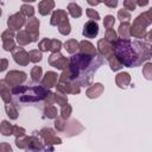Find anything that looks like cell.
Instances as JSON below:
<instances>
[{"label": "cell", "instance_id": "d4e9b609", "mask_svg": "<svg viewBox=\"0 0 152 152\" xmlns=\"http://www.w3.org/2000/svg\"><path fill=\"white\" fill-rule=\"evenodd\" d=\"M20 10H21V12H20L21 14H25L26 17H32V18H33V14H34V8H33L32 6L24 4V5H21Z\"/></svg>", "mask_w": 152, "mask_h": 152}, {"label": "cell", "instance_id": "7402d4cb", "mask_svg": "<svg viewBox=\"0 0 152 152\" xmlns=\"http://www.w3.org/2000/svg\"><path fill=\"white\" fill-rule=\"evenodd\" d=\"M150 23H151V21L148 20V18L146 17V14L142 13V14H140V15H138V17L135 18L133 25H135V26H140V27H146Z\"/></svg>", "mask_w": 152, "mask_h": 152}, {"label": "cell", "instance_id": "603a6c76", "mask_svg": "<svg viewBox=\"0 0 152 152\" xmlns=\"http://www.w3.org/2000/svg\"><path fill=\"white\" fill-rule=\"evenodd\" d=\"M131 34L134 36L135 38H145V36H146L145 27H140V26L133 25L132 28H131Z\"/></svg>", "mask_w": 152, "mask_h": 152}, {"label": "cell", "instance_id": "44dd1931", "mask_svg": "<svg viewBox=\"0 0 152 152\" xmlns=\"http://www.w3.org/2000/svg\"><path fill=\"white\" fill-rule=\"evenodd\" d=\"M5 80H2L1 82H0V84H1V97H2V100H4V102H6V103H8L10 101H11V91H10V87L7 88L6 86H5Z\"/></svg>", "mask_w": 152, "mask_h": 152}, {"label": "cell", "instance_id": "5b68a950", "mask_svg": "<svg viewBox=\"0 0 152 152\" xmlns=\"http://www.w3.org/2000/svg\"><path fill=\"white\" fill-rule=\"evenodd\" d=\"M83 36L86 38H95L99 33V25L95 20H89L83 26Z\"/></svg>", "mask_w": 152, "mask_h": 152}, {"label": "cell", "instance_id": "e0dca14e", "mask_svg": "<svg viewBox=\"0 0 152 152\" xmlns=\"http://www.w3.org/2000/svg\"><path fill=\"white\" fill-rule=\"evenodd\" d=\"M78 46H80L82 53H86V55H97L95 48H94L89 42H84V40H83V42H81V43L78 44Z\"/></svg>", "mask_w": 152, "mask_h": 152}, {"label": "cell", "instance_id": "836d02e7", "mask_svg": "<svg viewBox=\"0 0 152 152\" xmlns=\"http://www.w3.org/2000/svg\"><path fill=\"white\" fill-rule=\"evenodd\" d=\"M114 23H115V19H114V17H113V15H106V17H104L103 25H104V27H106L107 30L112 28V27H113V25H114Z\"/></svg>", "mask_w": 152, "mask_h": 152}, {"label": "cell", "instance_id": "cb8c5ba5", "mask_svg": "<svg viewBox=\"0 0 152 152\" xmlns=\"http://www.w3.org/2000/svg\"><path fill=\"white\" fill-rule=\"evenodd\" d=\"M78 48V43L75 39H70L64 44V49L69 52V53H74Z\"/></svg>", "mask_w": 152, "mask_h": 152}, {"label": "cell", "instance_id": "30bf717a", "mask_svg": "<svg viewBox=\"0 0 152 152\" xmlns=\"http://www.w3.org/2000/svg\"><path fill=\"white\" fill-rule=\"evenodd\" d=\"M13 31H10V28L7 31H5L1 36L2 38V42H4V50L6 51H11V50H14L15 48V44H14V40H13Z\"/></svg>", "mask_w": 152, "mask_h": 152}, {"label": "cell", "instance_id": "c3c4849f", "mask_svg": "<svg viewBox=\"0 0 152 152\" xmlns=\"http://www.w3.org/2000/svg\"><path fill=\"white\" fill-rule=\"evenodd\" d=\"M137 4H138L139 6H146V5L148 4V1H138Z\"/></svg>", "mask_w": 152, "mask_h": 152}, {"label": "cell", "instance_id": "83f0119b", "mask_svg": "<svg viewBox=\"0 0 152 152\" xmlns=\"http://www.w3.org/2000/svg\"><path fill=\"white\" fill-rule=\"evenodd\" d=\"M107 42H109V43H115L116 40H118V37H116V33H115V31L113 30V28H109V30H107L106 31V38H104Z\"/></svg>", "mask_w": 152, "mask_h": 152}, {"label": "cell", "instance_id": "5bb4252c", "mask_svg": "<svg viewBox=\"0 0 152 152\" xmlns=\"http://www.w3.org/2000/svg\"><path fill=\"white\" fill-rule=\"evenodd\" d=\"M57 74L53 72V71H48L44 76V80H43V86L48 87V88H51L56 84V81H57Z\"/></svg>", "mask_w": 152, "mask_h": 152}, {"label": "cell", "instance_id": "ee69618b", "mask_svg": "<svg viewBox=\"0 0 152 152\" xmlns=\"http://www.w3.org/2000/svg\"><path fill=\"white\" fill-rule=\"evenodd\" d=\"M63 121L61 120V119H56V121H55V126H56V128L57 129H59V131H63Z\"/></svg>", "mask_w": 152, "mask_h": 152}, {"label": "cell", "instance_id": "f35d334b", "mask_svg": "<svg viewBox=\"0 0 152 152\" xmlns=\"http://www.w3.org/2000/svg\"><path fill=\"white\" fill-rule=\"evenodd\" d=\"M61 46H62V43H61L59 40H57V39H51V51H53V53H55V52H58L59 49H61Z\"/></svg>", "mask_w": 152, "mask_h": 152}, {"label": "cell", "instance_id": "7dc6e473", "mask_svg": "<svg viewBox=\"0 0 152 152\" xmlns=\"http://www.w3.org/2000/svg\"><path fill=\"white\" fill-rule=\"evenodd\" d=\"M145 14H146V17L148 18V20L152 21V8H150L147 12H145Z\"/></svg>", "mask_w": 152, "mask_h": 152}, {"label": "cell", "instance_id": "60d3db41", "mask_svg": "<svg viewBox=\"0 0 152 152\" xmlns=\"http://www.w3.org/2000/svg\"><path fill=\"white\" fill-rule=\"evenodd\" d=\"M70 113H71V107L69 104H66V107L63 106V108H62V116L64 119H68L70 116Z\"/></svg>", "mask_w": 152, "mask_h": 152}, {"label": "cell", "instance_id": "277c9868", "mask_svg": "<svg viewBox=\"0 0 152 152\" xmlns=\"http://www.w3.org/2000/svg\"><path fill=\"white\" fill-rule=\"evenodd\" d=\"M24 24H25V18H24V15L21 13H15V14L8 17L7 25L11 28V31L19 30Z\"/></svg>", "mask_w": 152, "mask_h": 152}, {"label": "cell", "instance_id": "d590c367", "mask_svg": "<svg viewBox=\"0 0 152 152\" xmlns=\"http://www.w3.org/2000/svg\"><path fill=\"white\" fill-rule=\"evenodd\" d=\"M45 116L52 119V118H56L57 116V109L52 106H48V108H45Z\"/></svg>", "mask_w": 152, "mask_h": 152}, {"label": "cell", "instance_id": "6da1fadb", "mask_svg": "<svg viewBox=\"0 0 152 152\" xmlns=\"http://www.w3.org/2000/svg\"><path fill=\"white\" fill-rule=\"evenodd\" d=\"M113 46L115 57L126 66H137L151 57L150 46L145 42L118 39Z\"/></svg>", "mask_w": 152, "mask_h": 152}, {"label": "cell", "instance_id": "bcb514c9", "mask_svg": "<svg viewBox=\"0 0 152 152\" xmlns=\"http://www.w3.org/2000/svg\"><path fill=\"white\" fill-rule=\"evenodd\" d=\"M6 68H7V59L2 58V59H1V69H0V70H1V71H4Z\"/></svg>", "mask_w": 152, "mask_h": 152}, {"label": "cell", "instance_id": "f1b7e54d", "mask_svg": "<svg viewBox=\"0 0 152 152\" xmlns=\"http://www.w3.org/2000/svg\"><path fill=\"white\" fill-rule=\"evenodd\" d=\"M58 31L62 34H64V36L69 34L70 33V24H69V20H65L64 23H62L61 25H58Z\"/></svg>", "mask_w": 152, "mask_h": 152}, {"label": "cell", "instance_id": "681fc988", "mask_svg": "<svg viewBox=\"0 0 152 152\" xmlns=\"http://www.w3.org/2000/svg\"><path fill=\"white\" fill-rule=\"evenodd\" d=\"M147 37H148V40L150 42H152V30L148 32V34H147Z\"/></svg>", "mask_w": 152, "mask_h": 152}, {"label": "cell", "instance_id": "d6986e66", "mask_svg": "<svg viewBox=\"0 0 152 152\" xmlns=\"http://www.w3.org/2000/svg\"><path fill=\"white\" fill-rule=\"evenodd\" d=\"M119 34H120L121 39H128L129 38L131 28H129L128 23H121V25L119 26Z\"/></svg>", "mask_w": 152, "mask_h": 152}, {"label": "cell", "instance_id": "9c48e42d", "mask_svg": "<svg viewBox=\"0 0 152 152\" xmlns=\"http://www.w3.org/2000/svg\"><path fill=\"white\" fill-rule=\"evenodd\" d=\"M97 46H99V51H100V53H101L102 56H104L106 58L109 59L112 56H114V49H113V46L110 45V43L107 42L106 39H101V40H99Z\"/></svg>", "mask_w": 152, "mask_h": 152}, {"label": "cell", "instance_id": "7bdbcfd3", "mask_svg": "<svg viewBox=\"0 0 152 152\" xmlns=\"http://www.w3.org/2000/svg\"><path fill=\"white\" fill-rule=\"evenodd\" d=\"M1 152H12V148H11V146L8 144L2 142L1 144Z\"/></svg>", "mask_w": 152, "mask_h": 152}, {"label": "cell", "instance_id": "7a4b0ae2", "mask_svg": "<svg viewBox=\"0 0 152 152\" xmlns=\"http://www.w3.org/2000/svg\"><path fill=\"white\" fill-rule=\"evenodd\" d=\"M71 76L72 78L78 77V81L82 86L90 84L93 80L94 71L97 70V68L102 64V59L99 55H86V53H78L71 57Z\"/></svg>", "mask_w": 152, "mask_h": 152}, {"label": "cell", "instance_id": "4dcf8cb0", "mask_svg": "<svg viewBox=\"0 0 152 152\" xmlns=\"http://www.w3.org/2000/svg\"><path fill=\"white\" fill-rule=\"evenodd\" d=\"M118 18L124 23H128V20L131 19V14H129V12L127 11V10H120L119 11V13H118Z\"/></svg>", "mask_w": 152, "mask_h": 152}, {"label": "cell", "instance_id": "4316f807", "mask_svg": "<svg viewBox=\"0 0 152 152\" xmlns=\"http://www.w3.org/2000/svg\"><path fill=\"white\" fill-rule=\"evenodd\" d=\"M31 77H32V81H34V82L40 81V77H42V68L40 66H34L31 70Z\"/></svg>", "mask_w": 152, "mask_h": 152}, {"label": "cell", "instance_id": "d6a6232c", "mask_svg": "<svg viewBox=\"0 0 152 152\" xmlns=\"http://www.w3.org/2000/svg\"><path fill=\"white\" fill-rule=\"evenodd\" d=\"M142 74H144V76H145L146 80H152V63H147L144 66Z\"/></svg>", "mask_w": 152, "mask_h": 152}, {"label": "cell", "instance_id": "ac0fdd59", "mask_svg": "<svg viewBox=\"0 0 152 152\" xmlns=\"http://www.w3.org/2000/svg\"><path fill=\"white\" fill-rule=\"evenodd\" d=\"M68 11H69L70 15L74 17V18H78V17L82 15V10H81V7H80L77 4H75V2H70V4L68 5Z\"/></svg>", "mask_w": 152, "mask_h": 152}, {"label": "cell", "instance_id": "b9f144b4", "mask_svg": "<svg viewBox=\"0 0 152 152\" xmlns=\"http://www.w3.org/2000/svg\"><path fill=\"white\" fill-rule=\"evenodd\" d=\"M15 134V138H23L25 135V129L21 128V127H18V126H14V132Z\"/></svg>", "mask_w": 152, "mask_h": 152}, {"label": "cell", "instance_id": "8d00e7d4", "mask_svg": "<svg viewBox=\"0 0 152 152\" xmlns=\"http://www.w3.org/2000/svg\"><path fill=\"white\" fill-rule=\"evenodd\" d=\"M124 7H125V10L134 11L135 7H137V2L133 1V0H125V1H124Z\"/></svg>", "mask_w": 152, "mask_h": 152}, {"label": "cell", "instance_id": "8992f818", "mask_svg": "<svg viewBox=\"0 0 152 152\" xmlns=\"http://www.w3.org/2000/svg\"><path fill=\"white\" fill-rule=\"evenodd\" d=\"M49 63L57 69H65L68 66V59L65 57H63L59 52L52 53L49 58Z\"/></svg>", "mask_w": 152, "mask_h": 152}, {"label": "cell", "instance_id": "74e56055", "mask_svg": "<svg viewBox=\"0 0 152 152\" xmlns=\"http://www.w3.org/2000/svg\"><path fill=\"white\" fill-rule=\"evenodd\" d=\"M55 100L57 101V103L58 104H61V106H64V104H66V96L64 95V94H55Z\"/></svg>", "mask_w": 152, "mask_h": 152}, {"label": "cell", "instance_id": "ba28073f", "mask_svg": "<svg viewBox=\"0 0 152 152\" xmlns=\"http://www.w3.org/2000/svg\"><path fill=\"white\" fill-rule=\"evenodd\" d=\"M39 20L36 19V18H31L28 19L27 24H26V31L28 32V34L31 36L32 40L36 42L38 39V34H39Z\"/></svg>", "mask_w": 152, "mask_h": 152}, {"label": "cell", "instance_id": "2e32d148", "mask_svg": "<svg viewBox=\"0 0 152 152\" xmlns=\"http://www.w3.org/2000/svg\"><path fill=\"white\" fill-rule=\"evenodd\" d=\"M17 42L20 45H27L33 40H32V38H31V36L28 34L27 31H19L18 34H17Z\"/></svg>", "mask_w": 152, "mask_h": 152}, {"label": "cell", "instance_id": "3957f363", "mask_svg": "<svg viewBox=\"0 0 152 152\" xmlns=\"http://www.w3.org/2000/svg\"><path fill=\"white\" fill-rule=\"evenodd\" d=\"M26 80V74L23 72V71H10L7 75H6V78H5V82L15 88V87H19V84L21 82H24Z\"/></svg>", "mask_w": 152, "mask_h": 152}, {"label": "cell", "instance_id": "8fae6325", "mask_svg": "<svg viewBox=\"0 0 152 152\" xmlns=\"http://www.w3.org/2000/svg\"><path fill=\"white\" fill-rule=\"evenodd\" d=\"M65 20H68V15H66V12L63 11V10H57L53 12L52 17H51V25L56 26V25H61L62 23H64Z\"/></svg>", "mask_w": 152, "mask_h": 152}, {"label": "cell", "instance_id": "e575fe53", "mask_svg": "<svg viewBox=\"0 0 152 152\" xmlns=\"http://www.w3.org/2000/svg\"><path fill=\"white\" fill-rule=\"evenodd\" d=\"M39 49L42 51H48V50H51V39H43L40 43H39Z\"/></svg>", "mask_w": 152, "mask_h": 152}, {"label": "cell", "instance_id": "1f68e13d", "mask_svg": "<svg viewBox=\"0 0 152 152\" xmlns=\"http://www.w3.org/2000/svg\"><path fill=\"white\" fill-rule=\"evenodd\" d=\"M5 109H6L7 115H8L11 119H17V118H18V112L15 110V108H14L12 104H6V106H5Z\"/></svg>", "mask_w": 152, "mask_h": 152}, {"label": "cell", "instance_id": "7c38bea8", "mask_svg": "<svg viewBox=\"0 0 152 152\" xmlns=\"http://www.w3.org/2000/svg\"><path fill=\"white\" fill-rule=\"evenodd\" d=\"M55 7V2L53 1H50V0H44V1H40L39 5H38V11L42 15H48L51 10H53Z\"/></svg>", "mask_w": 152, "mask_h": 152}, {"label": "cell", "instance_id": "52a82bcc", "mask_svg": "<svg viewBox=\"0 0 152 152\" xmlns=\"http://www.w3.org/2000/svg\"><path fill=\"white\" fill-rule=\"evenodd\" d=\"M12 55H13L14 61H15L18 64H20V65H27L28 62H30V58H28L30 56H28V53H27L23 48H15V49L13 50Z\"/></svg>", "mask_w": 152, "mask_h": 152}, {"label": "cell", "instance_id": "9a60e30c", "mask_svg": "<svg viewBox=\"0 0 152 152\" xmlns=\"http://www.w3.org/2000/svg\"><path fill=\"white\" fill-rule=\"evenodd\" d=\"M129 81H131V77L127 72H120L116 76V84L120 88H124V89L127 88V86L129 84Z\"/></svg>", "mask_w": 152, "mask_h": 152}, {"label": "cell", "instance_id": "f546056e", "mask_svg": "<svg viewBox=\"0 0 152 152\" xmlns=\"http://www.w3.org/2000/svg\"><path fill=\"white\" fill-rule=\"evenodd\" d=\"M109 64H110V69L114 70V71L119 70V69L122 66V64L120 63V61H119L115 56H112V57L109 58Z\"/></svg>", "mask_w": 152, "mask_h": 152}, {"label": "cell", "instance_id": "ab89813d", "mask_svg": "<svg viewBox=\"0 0 152 152\" xmlns=\"http://www.w3.org/2000/svg\"><path fill=\"white\" fill-rule=\"evenodd\" d=\"M87 15H88L90 19H94L95 21L100 19V14H99L95 10H93V8H88V10H87Z\"/></svg>", "mask_w": 152, "mask_h": 152}, {"label": "cell", "instance_id": "816d5d0a", "mask_svg": "<svg viewBox=\"0 0 152 152\" xmlns=\"http://www.w3.org/2000/svg\"><path fill=\"white\" fill-rule=\"evenodd\" d=\"M150 51H151V55H152V48H151V49H150Z\"/></svg>", "mask_w": 152, "mask_h": 152}, {"label": "cell", "instance_id": "484cf974", "mask_svg": "<svg viewBox=\"0 0 152 152\" xmlns=\"http://www.w3.org/2000/svg\"><path fill=\"white\" fill-rule=\"evenodd\" d=\"M28 56H30V61L33 62V63H37V62L42 61V52L38 51V50H31Z\"/></svg>", "mask_w": 152, "mask_h": 152}, {"label": "cell", "instance_id": "ffe728a7", "mask_svg": "<svg viewBox=\"0 0 152 152\" xmlns=\"http://www.w3.org/2000/svg\"><path fill=\"white\" fill-rule=\"evenodd\" d=\"M0 132H1V134L2 135H11V134H13V132H14V126H12L11 124H8L6 120H4L2 122H1V126H0Z\"/></svg>", "mask_w": 152, "mask_h": 152}, {"label": "cell", "instance_id": "4fadbf2b", "mask_svg": "<svg viewBox=\"0 0 152 152\" xmlns=\"http://www.w3.org/2000/svg\"><path fill=\"white\" fill-rule=\"evenodd\" d=\"M102 91H103L102 84H101V83H95L93 87H90V88L87 90L86 95H87L89 99H95V97H99Z\"/></svg>", "mask_w": 152, "mask_h": 152}, {"label": "cell", "instance_id": "f6af8a7d", "mask_svg": "<svg viewBox=\"0 0 152 152\" xmlns=\"http://www.w3.org/2000/svg\"><path fill=\"white\" fill-rule=\"evenodd\" d=\"M104 5L108 6V7H115L118 5V1L116 0H113V1H104Z\"/></svg>", "mask_w": 152, "mask_h": 152}, {"label": "cell", "instance_id": "f907efd6", "mask_svg": "<svg viewBox=\"0 0 152 152\" xmlns=\"http://www.w3.org/2000/svg\"><path fill=\"white\" fill-rule=\"evenodd\" d=\"M88 4H89V5H99L100 2H99V1H96V2H94V1H88Z\"/></svg>", "mask_w": 152, "mask_h": 152}]
</instances>
